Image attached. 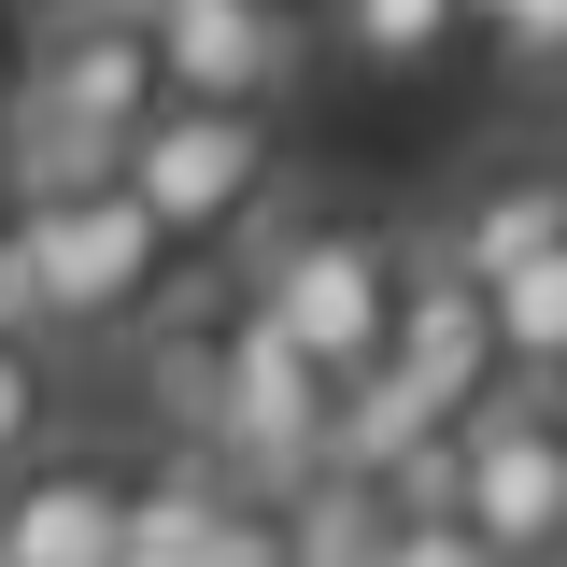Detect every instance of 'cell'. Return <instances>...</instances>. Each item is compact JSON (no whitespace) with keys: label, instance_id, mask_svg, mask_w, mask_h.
I'll use <instances>...</instances> for the list:
<instances>
[{"label":"cell","instance_id":"cell-15","mask_svg":"<svg viewBox=\"0 0 567 567\" xmlns=\"http://www.w3.org/2000/svg\"><path fill=\"white\" fill-rule=\"evenodd\" d=\"M199 567H298V554H284V496H270V483L227 496V511H213V539H199Z\"/></svg>","mask_w":567,"mask_h":567},{"label":"cell","instance_id":"cell-9","mask_svg":"<svg viewBox=\"0 0 567 567\" xmlns=\"http://www.w3.org/2000/svg\"><path fill=\"white\" fill-rule=\"evenodd\" d=\"M539 241H567V171H539V156H525V171H483L468 199L440 213V256H454V270H468V284H496V270H525Z\"/></svg>","mask_w":567,"mask_h":567},{"label":"cell","instance_id":"cell-16","mask_svg":"<svg viewBox=\"0 0 567 567\" xmlns=\"http://www.w3.org/2000/svg\"><path fill=\"white\" fill-rule=\"evenodd\" d=\"M468 14H483L511 58H567V0H468Z\"/></svg>","mask_w":567,"mask_h":567},{"label":"cell","instance_id":"cell-6","mask_svg":"<svg viewBox=\"0 0 567 567\" xmlns=\"http://www.w3.org/2000/svg\"><path fill=\"white\" fill-rule=\"evenodd\" d=\"M383 369L412 383L425 412H468L483 383H511V369H496V312H483V284L454 270L440 241H425V256H412V284H398V327H383Z\"/></svg>","mask_w":567,"mask_h":567},{"label":"cell","instance_id":"cell-4","mask_svg":"<svg viewBox=\"0 0 567 567\" xmlns=\"http://www.w3.org/2000/svg\"><path fill=\"white\" fill-rule=\"evenodd\" d=\"M114 185H128L171 241H213L270 199V100H156L114 142Z\"/></svg>","mask_w":567,"mask_h":567},{"label":"cell","instance_id":"cell-3","mask_svg":"<svg viewBox=\"0 0 567 567\" xmlns=\"http://www.w3.org/2000/svg\"><path fill=\"white\" fill-rule=\"evenodd\" d=\"M454 511L496 539V567L567 554V398L554 383H483L454 412Z\"/></svg>","mask_w":567,"mask_h":567},{"label":"cell","instance_id":"cell-21","mask_svg":"<svg viewBox=\"0 0 567 567\" xmlns=\"http://www.w3.org/2000/svg\"><path fill=\"white\" fill-rule=\"evenodd\" d=\"M284 14H298V0H284Z\"/></svg>","mask_w":567,"mask_h":567},{"label":"cell","instance_id":"cell-19","mask_svg":"<svg viewBox=\"0 0 567 567\" xmlns=\"http://www.w3.org/2000/svg\"><path fill=\"white\" fill-rule=\"evenodd\" d=\"M0 199H14V156H0Z\"/></svg>","mask_w":567,"mask_h":567},{"label":"cell","instance_id":"cell-12","mask_svg":"<svg viewBox=\"0 0 567 567\" xmlns=\"http://www.w3.org/2000/svg\"><path fill=\"white\" fill-rule=\"evenodd\" d=\"M327 14H341V58L354 71H440L468 29H483L468 0H327Z\"/></svg>","mask_w":567,"mask_h":567},{"label":"cell","instance_id":"cell-2","mask_svg":"<svg viewBox=\"0 0 567 567\" xmlns=\"http://www.w3.org/2000/svg\"><path fill=\"white\" fill-rule=\"evenodd\" d=\"M14 241H29V284H43V341H128V312L156 298L171 270V227L85 171V185H29L14 199Z\"/></svg>","mask_w":567,"mask_h":567},{"label":"cell","instance_id":"cell-5","mask_svg":"<svg viewBox=\"0 0 567 567\" xmlns=\"http://www.w3.org/2000/svg\"><path fill=\"white\" fill-rule=\"evenodd\" d=\"M199 440L241 468V483H270V496L298 483L312 454H327V369L284 341L256 298L227 312V354H213V425H199Z\"/></svg>","mask_w":567,"mask_h":567},{"label":"cell","instance_id":"cell-17","mask_svg":"<svg viewBox=\"0 0 567 567\" xmlns=\"http://www.w3.org/2000/svg\"><path fill=\"white\" fill-rule=\"evenodd\" d=\"M43 341V284H29V241H14V199H0V341Z\"/></svg>","mask_w":567,"mask_h":567},{"label":"cell","instance_id":"cell-18","mask_svg":"<svg viewBox=\"0 0 567 567\" xmlns=\"http://www.w3.org/2000/svg\"><path fill=\"white\" fill-rule=\"evenodd\" d=\"M0 114H14V58H0Z\"/></svg>","mask_w":567,"mask_h":567},{"label":"cell","instance_id":"cell-20","mask_svg":"<svg viewBox=\"0 0 567 567\" xmlns=\"http://www.w3.org/2000/svg\"><path fill=\"white\" fill-rule=\"evenodd\" d=\"M43 14H85V0H43Z\"/></svg>","mask_w":567,"mask_h":567},{"label":"cell","instance_id":"cell-14","mask_svg":"<svg viewBox=\"0 0 567 567\" xmlns=\"http://www.w3.org/2000/svg\"><path fill=\"white\" fill-rule=\"evenodd\" d=\"M43 425H58V369H43V341H29V327H14V341H0V468H14Z\"/></svg>","mask_w":567,"mask_h":567},{"label":"cell","instance_id":"cell-7","mask_svg":"<svg viewBox=\"0 0 567 567\" xmlns=\"http://www.w3.org/2000/svg\"><path fill=\"white\" fill-rule=\"evenodd\" d=\"M142 14H156L171 100H270L298 71V14L284 0H142Z\"/></svg>","mask_w":567,"mask_h":567},{"label":"cell","instance_id":"cell-1","mask_svg":"<svg viewBox=\"0 0 567 567\" xmlns=\"http://www.w3.org/2000/svg\"><path fill=\"white\" fill-rule=\"evenodd\" d=\"M398 284H412V241H398V227H354V213H270V241H256V284H241V298H256L284 341L341 383V369L383 354Z\"/></svg>","mask_w":567,"mask_h":567},{"label":"cell","instance_id":"cell-8","mask_svg":"<svg viewBox=\"0 0 567 567\" xmlns=\"http://www.w3.org/2000/svg\"><path fill=\"white\" fill-rule=\"evenodd\" d=\"M0 567H114V483L128 468H100V454H14L0 468Z\"/></svg>","mask_w":567,"mask_h":567},{"label":"cell","instance_id":"cell-10","mask_svg":"<svg viewBox=\"0 0 567 567\" xmlns=\"http://www.w3.org/2000/svg\"><path fill=\"white\" fill-rule=\"evenodd\" d=\"M213 511H227V468H213V440L156 454L142 483H114V567H199Z\"/></svg>","mask_w":567,"mask_h":567},{"label":"cell","instance_id":"cell-11","mask_svg":"<svg viewBox=\"0 0 567 567\" xmlns=\"http://www.w3.org/2000/svg\"><path fill=\"white\" fill-rule=\"evenodd\" d=\"M483 312H496V369L511 383H567V241H539L525 270H496Z\"/></svg>","mask_w":567,"mask_h":567},{"label":"cell","instance_id":"cell-13","mask_svg":"<svg viewBox=\"0 0 567 567\" xmlns=\"http://www.w3.org/2000/svg\"><path fill=\"white\" fill-rule=\"evenodd\" d=\"M369 567H496V539L468 525V511H383Z\"/></svg>","mask_w":567,"mask_h":567}]
</instances>
